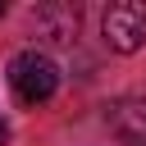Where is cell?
<instances>
[{
	"mask_svg": "<svg viewBox=\"0 0 146 146\" xmlns=\"http://www.w3.org/2000/svg\"><path fill=\"white\" fill-rule=\"evenodd\" d=\"M9 87L18 91L23 105H41V100L55 96V87H59V68H55L50 55H41V50H23V55H14V64H9Z\"/></svg>",
	"mask_w": 146,
	"mask_h": 146,
	"instance_id": "6da1fadb",
	"label": "cell"
},
{
	"mask_svg": "<svg viewBox=\"0 0 146 146\" xmlns=\"http://www.w3.org/2000/svg\"><path fill=\"white\" fill-rule=\"evenodd\" d=\"M100 32H105L110 50H119V55L141 50V41H146V5L141 0H114L100 14Z\"/></svg>",
	"mask_w": 146,
	"mask_h": 146,
	"instance_id": "7a4b0ae2",
	"label": "cell"
},
{
	"mask_svg": "<svg viewBox=\"0 0 146 146\" xmlns=\"http://www.w3.org/2000/svg\"><path fill=\"white\" fill-rule=\"evenodd\" d=\"M27 23H32V36H36V41H46V46H73L82 14H78V5H68V0H41V5H32Z\"/></svg>",
	"mask_w": 146,
	"mask_h": 146,
	"instance_id": "3957f363",
	"label": "cell"
},
{
	"mask_svg": "<svg viewBox=\"0 0 146 146\" xmlns=\"http://www.w3.org/2000/svg\"><path fill=\"white\" fill-rule=\"evenodd\" d=\"M105 123L123 137V141H146V100L137 96H123L105 110Z\"/></svg>",
	"mask_w": 146,
	"mask_h": 146,
	"instance_id": "277c9868",
	"label": "cell"
},
{
	"mask_svg": "<svg viewBox=\"0 0 146 146\" xmlns=\"http://www.w3.org/2000/svg\"><path fill=\"white\" fill-rule=\"evenodd\" d=\"M5 141H9V123L0 119V146H5Z\"/></svg>",
	"mask_w": 146,
	"mask_h": 146,
	"instance_id": "5b68a950",
	"label": "cell"
},
{
	"mask_svg": "<svg viewBox=\"0 0 146 146\" xmlns=\"http://www.w3.org/2000/svg\"><path fill=\"white\" fill-rule=\"evenodd\" d=\"M5 9H9V5H5V0H0V18H5Z\"/></svg>",
	"mask_w": 146,
	"mask_h": 146,
	"instance_id": "8992f818",
	"label": "cell"
}]
</instances>
